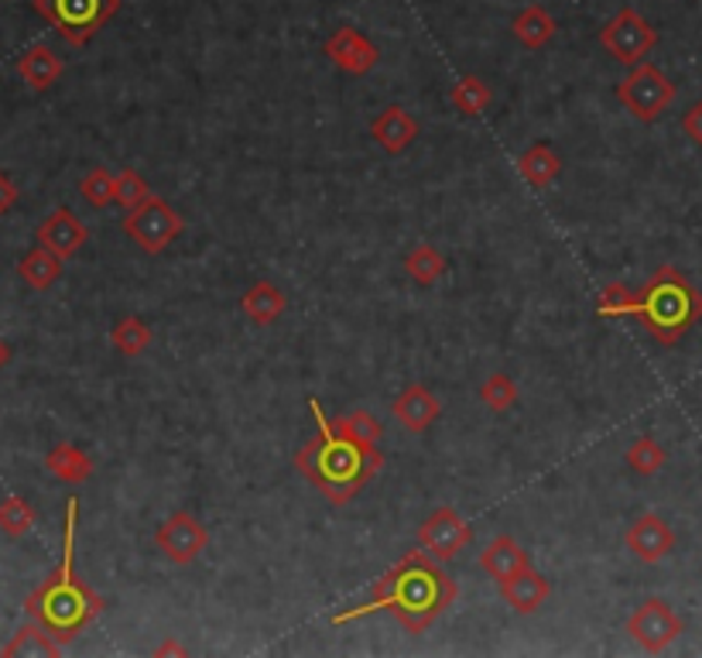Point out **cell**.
Wrapping results in <instances>:
<instances>
[{
  "mask_svg": "<svg viewBox=\"0 0 702 658\" xmlns=\"http://www.w3.org/2000/svg\"><path fill=\"white\" fill-rule=\"evenodd\" d=\"M665 449L652 439V436H641V439H634L631 446H628V463H631V470H637L641 477H652V473H658L662 467H665Z\"/></svg>",
  "mask_w": 702,
  "mask_h": 658,
  "instance_id": "obj_34",
  "label": "cell"
},
{
  "mask_svg": "<svg viewBox=\"0 0 702 658\" xmlns=\"http://www.w3.org/2000/svg\"><path fill=\"white\" fill-rule=\"evenodd\" d=\"M241 309L254 326H271L284 316V309H289V298H284V292L271 282H254L241 295Z\"/></svg>",
  "mask_w": 702,
  "mask_h": 658,
  "instance_id": "obj_19",
  "label": "cell"
},
{
  "mask_svg": "<svg viewBox=\"0 0 702 658\" xmlns=\"http://www.w3.org/2000/svg\"><path fill=\"white\" fill-rule=\"evenodd\" d=\"M154 545L162 549V555L175 566H189L210 545V531L202 528V521L189 512H175L168 515L159 531H154Z\"/></svg>",
  "mask_w": 702,
  "mask_h": 658,
  "instance_id": "obj_10",
  "label": "cell"
},
{
  "mask_svg": "<svg viewBox=\"0 0 702 658\" xmlns=\"http://www.w3.org/2000/svg\"><path fill=\"white\" fill-rule=\"evenodd\" d=\"M154 655H186V648L175 645V642H162L159 648H154Z\"/></svg>",
  "mask_w": 702,
  "mask_h": 658,
  "instance_id": "obj_38",
  "label": "cell"
},
{
  "mask_svg": "<svg viewBox=\"0 0 702 658\" xmlns=\"http://www.w3.org/2000/svg\"><path fill=\"white\" fill-rule=\"evenodd\" d=\"M90 240V231H86V223L75 216L72 210H56L51 213L42 226H38V244H45L48 250H56V255L66 261L72 258L75 250H80L83 244Z\"/></svg>",
  "mask_w": 702,
  "mask_h": 658,
  "instance_id": "obj_15",
  "label": "cell"
},
{
  "mask_svg": "<svg viewBox=\"0 0 702 658\" xmlns=\"http://www.w3.org/2000/svg\"><path fill=\"white\" fill-rule=\"evenodd\" d=\"M617 99H620L623 107H628V114H634L644 124H652V120H658L671 107L675 86H671V80H668V75L658 66L637 62L617 83Z\"/></svg>",
  "mask_w": 702,
  "mask_h": 658,
  "instance_id": "obj_6",
  "label": "cell"
},
{
  "mask_svg": "<svg viewBox=\"0 0 702 658\" xmlns=\"http://www.w3.org/2000/svg\"><path fill=\"white\" fill-rule=\"evenodd\" d=\"M75 518H80V501L69 497V504H66V536H62V563L28 597V614L62 645L72 642L103 611V607H107L96 590H90L83 579L75 576Z\"/></svg>",
  "mask_w": 702,
  "mask_h": 658,
  "instance_id": "obj_3",
  "label": "cell"
},
{
  "mask_svg": "<svg viewBox=\"0 0 702 658\" xmlns=\"http://www.w3.org/2000/svg\"><path fill=\"white\" fill-rule=\"evenodd\" d=\"M17 274L28 282L35 292H45L51 289L62 278V258L56 255V250H48L45 244H38L35 250H28V255L21 258L17 265Z\"/></svg>",
  "mask_w": 702,
  "mask_h": 658,
  "instance_id": "obj_23",
  "label": "cell"
},
{
  "mask_svg": "<svg viewBox=\"0 0 702 658\" xmlns=\"http://www.w3.org/2000/svg\"><path fill=\"white\" fill-rule=\"evenodd\" d=\"M517 172H522V179L531 186V189H545V186H552L559 179V172H562V158H559V151L552 144H531L522 162H517Z\"/></svg>",
  "mask_w": 702,
  "mask_h": 658,
  "instance_id": "obj_20",
  "label": "cell"
},
{
  "mask_svg": "<svg viewBox=\"0 0 702 658\" xmlns=\"http://www.w3.org/2000/svg\"><path fill=\"white\" fill-rule=\"evenodd\" d=\"M473 542V528L466 525V518L456 508H435L422 528H419V545L438 563H449Z\"/></svg>",
  "mask_w": 702,
  "mask_h": 658,
  "instance_id": "obj_11",
  "label": "cell"
},
{
  "mask_svg": "<svg viewBox=\"0 0 702 658\" xmlns=\"http://www.w3.org/2000/svg\"><path fill=\"white\" fill-rule=\"evenodd\" d=\"M456 594L459 590L453 584V576L419 545L414 552L401 555V560L377 579L367 600L356 603V607H347V611H340V614H332L329 624L343 627V624H353V621H363L371 614L387 611V614L398 618V624L405 631L422 635L435 618H442L449 611Z\"/></svg>",
  "mask_w": 702,
  "mask_h": 658,
  "instance_id": "obj_1",
  "label": "cell"
},
{
  "mask_svg": "<svg viewBox=\"0 0 702 658\" xmlns=\"http://www.w3.org/2000/svg\"><path fill=\"white\" fill-rule=\"evenodd\" d=\"M449 99H453V107L459 110V114H466V117H480L487 107H490V99H493V93H490V86L480 80V75H463V80L453 86V93H449Z\"/></svg>",
  "mask_w": 702,
  "mask_h": 658,
  "instance_id": "obj_27",
  "label": "cell"
},
{
  "mask_svg": "<svg viewBox=\"0 0 702 658\" xmlns=\"http://www.w3.org/2000/svg\"><path fill=\"white\" fill-rule=\"evenodd\" d=\"M32 4L75 48L86 45L120 11V0H32Z\"/></svg>",
  "mask_w": 702,
  "mask_h": 658,
  "instance_id": "obj_5",
  "label": "cell"
},
{
  "mask_svg": "<svg viewBox=\"0 0 702 658\" xmlns=\"http://www.w3.org/2000/svg\"><path fill=\"white\" fill-rule=\"evenodd\" d=\"M549 594H552L549 579H545L535 566L514 573L511 579H504V584H501L504 603L511 607V611H517V614H535L538 607L549 600Z\"/></svg>",
  "mask_w": 702,
  "mask_h": 658,
  "instance_id": "obj_17",
  "label": "cell"
},
{
  "mask_svg": "<svg viewBox=\"0 0 702 658\" xmlns=\"http://www.w3.org/2000/svg\"><path fill=\"white\" fill-rule=\"evenodd\" d=\"M391 415L398 419L401 428H408V433H414V436H422V433H429V428H432V422L442 415V404L425 385H408L391 401Z\"/></svg>",
  "mask_w": 702,
  "mask_h": 658,
  "instance_id": "obj_14",
  "label": "cell"
},
{
  "mask_svg": "<svg viewBox=\"0 0 702 658\" xmlns=\"http://www.w3.org/2000/svg\"><path fill=\"white\" fill-rule=\"evenodd\" d=\"M308 412L316 415L319 433H316V439H308L295 453V470L319 494H326L332 504H347L384 467V457H381V453H367L363 446H356L353 439L336 433L332 422H326L323 404L316 398H308Z\"/></svg>",
  "mask_w": 702,
  "mask_h": 658,
  "instance_id": "obj_2",
  "label": "cell"
},
{
  "mask_svg": "<svg viewBox=\"0 0 702 658\" xmlns=\"http://www.w3.org/2000/svg\"><path fill=\"white\" fill-rule=\"evenodd\" d=\"M14 202H17V186L8 179L4 172H0V216H4L14 207Z\"/></svg>",
  "mask_w": 702,
  "mask_h": 658,
  "instance_id": "obj_37",
  "label": "cell"
},
{
  "mask_svg": "<svg viewBox=\"0 0 702 658\" xmlns=\"http://www.w3.org/2000/svg\"><path fill=\"white\" fill-rule=\"evenodd\" d=\"M45 467L51 470V477L62 480V484H83V480L93 477V460L72 443H59L51 449L45 457Z\"/></svg>",
  "mask_w": 702,
  "mask_h": 658,
  "instance_id": "obj_24",
  "label": "cell"
},
{
  "mask_svg": "<svg viewBox=\"0 0 702 658\" xmlns=\"http://www.w3.org/2000/svg\"><path fill=\"white\" fill-rule=\"evenodd\" d=\"M80 192L93 210H107L114 202V192H117V175L107 168H90L80 183Z\"/></svg>",
  "mask_w": 702,
  "mask_h": 658,
  "instance_id": "obj_32",
  "label": "cell"
},
{
  "mask_svg": "<svg viewBox=\"0 0 702 658\" xmlns=\"http://www.w3.org/2000/svg\"><path fill=\"white\" fill-rule=\"evenodd\" d=\"M600 45L607 52L623 62V66H637L652 48L658 45V32L647 24L634 8H620L600 32Z\"/></svg>",
  "mask_w": 702,
  "mask_h": 658,
  "instance_id": "obj_8",
  "label": "cell"
},
{
  "mask_svg": "<svg viewBox=\"0 0 702 658\" xmlns=\"http://www.w3.org/2000/svg\"><path fill=\"white\" fill-rule=\"evenodd\" d=\"M405 271L419 285H435L438 278L449 271V261L442 258V250H435L432 244H414L405 258Z\"/></svg>",
  "mask_w": 702,
  "mask_h": 658,
  "instance_id": "obj_26",
  "label": "cell"
},
{
  "mask_svg": "<svg viewBox=\"0 0 702 658\" xmlns=\"http://www.w3.org/2000/svg\"><path fill=\"white\" fill-rule=\"evenodd\" d=\"M371 138L387 151V155H401L419 138V120H414L401 104L384 107L374 124H371Z\"/></svg>",
  "mask_w": 702,
  "mask_h": 658,
  "instance_id": "obj_16",
  "label": "cell"
},
{
  "mask_svg": "<svg viewBox=\"0 0 702 658\" xmlns=\"http://www.w3.org/2000/svg\"><path fill=\"white\" fill-rule=\"evenodd\" d=\"M511 32H514V38L522 42L525 48H545V45L555 38L559 24H555V17L545 11L541 4H528L525 11H517V17L511 21Z\"/></svg>",
  "mask_w": 702,
  "mask_h": 658,
  "instance_id": "obj_22",
  "label": "cell"
},
{
  "mask_svg": "<svg viewBox=\"0 0 702 658\" xmlns=\"http://www.w3.org/2000/svg\"><path fill=\"white\" fill-rule=\"evenodd\" d=\"M124 234L131 237L148 255H162L182 234V216L168 207L162 196H148L138 210H127Z\"/></svg>",
  "mask_w": 702,
  "mask_h": 658,
  "instance_id": "obj_7",
  "label": "cell"
},
{
  "mask_svg": "<svg viewBox=\"0 0 702 658\" xmlns=\"http://www.w3.org/2000/svg\"><path fill=\"white\" fill-rule=\"evenodd\" d=\"M114 346L124 353V357H141V353L151 346V326L138 316H127L114 326V333H110Z\"/></svg>",
  "mask_w": 702,
  "mask_h": 658,
  "instance_id": "obj_29",
  "label": "cell"
},
{
  "mask_svg": "<svg viewBox=\"0 0 702 658\" xmlns=\"http://www.w3.org/2000/svg\"><path fill=\"white\" fill-rule=\"evenodd\" d=\"M682 631H686V621L671 611V603H665L658 597L644 600L628 621V635L652 655L665 651L675 638L682 635Z\"/></svg>",
  "mask_w": 702,
  "mask_h": 658,
  "instance_id": "obj_9",
  "label": "cell"
},
{
  "mask_svg": "<svg viewBox=\"0 0 702 658\" xmlns=\"http://www.w3.org/2000/svg\"><path fill=\"white\" fill-rule=\"evenodd\" d=\"M35 525V508L24 497H4L0 501V531L8 539H21L28 536Z\"/></svg>",
  "mask_w": 702,
  "mask_h": 658,
  "instance_id": "obj_30",
  "label": "cell"
},
{
  "mask_svg": "<svg viewBox=\"0 0 702 658\" xmlns=\"http://www.w3.org/2000/svg\"><path fill=\"white\" fill-rule=\"evenodd\" d=\"M8 361H11V346L0 340V367H8Z\"/></svg>",
  "mask_w": 702,
  "mask_h": 658,
  "instance_id": "obj_39",
  "label": "cell"
},
{
  "mask_svg": "<svg viewBox=\"0 0 702 658\" xmlns=\"http://www.w3.org/2000/svg\"><path fill=\"white\" fill-rule=\"evenodd\" d=\"M326 56L350 75H367L381 62L377 45L356 28H336L326 42Z\"/></svg>",
  "mask_w": 702,
  "mask_h": 658,
  "instance_id": "obj_12",
  "label": "cell"
},
{
  "mask_svg": "<svg viewBox=\"0 0 702 658\" xmlns=\"http://www.w3.org/2000/svg\"><path fill=\"white\" fill-rule=\"evenodd\" d=\"M148 196H151V189H148V183L141 179V175H138L134 168L117 172V192H114V202H117V207H124V210H138Z\"/></svg>",
  "mask_w": 702,
  "mask_h": 658,
  "instance_id": "obj_35",
  "label": "cell"
},
{
  "mask_svg": "<svg viewBox=\"0 0 702 658\" xmlns=\"http://www.w3.org/2000/svg\"><path fill=\"white\" fill-rule=\"evenodd\" d=\"M531 560H528V552L517 545L511 536H498L493 539L483 552H480V569L490 576V579H498V584H504V579H511L514 573H522L528 569Z\"/></svg>",
  "mask_w": 702,
  "mask_h": 658,
  "instance_id": "obj_18",
  "label": "cell"
},
{
  "mask_svg": "<svg viewBox=\"0 0 702 658\" xmlns=\"http://www.w3.org/2000/svg\"><path fill=\"white\" fill-rule=\"evenodd\" d=\"M623 542H628V549L637 555L641 563L655 566V563H662L665 555L675 549V531L668 528L665 518H658L655 512H647V515L634 518V525L628 528Z\"/></svg>",
  "mask_w": 702,
  "mask_h": 658,
  "instance_id": "obj_13",
  "label": "cell"
},
{
  "mask_svg": "<svg viewBox=\"0 0 702 658\" xmlns=\"http://www.w3.org/2000/svg\"><path fill=\"white\" fill-rule=\"evenodd\" d=\"M17 72H21V80L28 83L32 90H48L51 83H59L62 59L51 52L48 45H32L28 52L17 59Z\"/></svg>",
  "mask_w": 702,
  "mask_h": 658,
  "instance_id": "obj_21",
  "label": "cell"
},
{
  "mask_svg": "<svg viewBox=\"0 0 702 658\" xmlns=\"http://www.w3.org/2000/svg\"><path fill=\"white\" fill-rule=\"evenodd\" d=\"M480 398H483V404L490 412H511L517 404V381L504 371L490 374L483 381V388H480Z\"/></svg>",
  "mask_w": 702,
  "mask_h": 658,
  "instance_id": "obj_31",
  "label": "cell"
},
{
  "mask_svg": "<svg viewBox=\"0 0 702 658\" xmlns=\"http://www.w3.org/2000/svg\"><path fill=\"white\" fill-rule=\"evenodd\" d=\"M682 131L689 134V141H695L702 148V99H695V104L682 114Z\"/></svg>",
  "mask_w": 702,
  "mask_h": 658,
  "instance_id": "obj_36",
  "label": "cell"
},
{
  "mask_svg": "<svg viewBox=\"0 0 702 658\" xmlns=\"http://www.w3.org/2000/svg\"><path fill=\"white\" fill-rule=\"evenodd\" d=\"M637 306V292H631L628 285L610 282L600 295H596V316L600 319H617V316H634Z\"/></svg>",
  "mask_w": 702,
  "mask_h": 658,
  "instance_id": "obj_33",
  "label": "cell"
},
{
  "mask_svg": "<svg viewBox=\"0 0 702 658\" xmlns=\"http://www.w3.org/2000/svg\"><path fill=\"white\" fill-rule=\"evenodd\" d=\"M59 651H62V642L51 638L42 624L21 627L14 635V642L4 645V655H48V658H56Z\"/></svg>",
  "mask_w": 702,
  "mask_h": 658,
  "instance_id": "obj_28",
  "label": "cell"
},
{
  "mask_svg": "<svg viewBox=\"0 0 702 658\" xmlns=\"http://www.w3.org/2000/svg\"><path fill=\"white\" fill-rule=\"evenodd\" d=\"M332 428L340 436H347V439H353L356 446H363L367 453H381L377 449V443H381V436H384V428H381V422L371 415V412H363V409H353V412H347V415H340L332 422Z\"/></svg>",
  "mask_w": 702,
  "mask_h": 658,
  "instance_id": "obj_25",
  "label": "cell"
},
{
  "mask_svg": "<svg viewBox=\"0 0 702 658\" xmlns=\"http://www.w3.org/2000/svg\"><path fill=\"white\" fill-rule=\"evenodd\" d=\"M634 316L662 346H675L702 319V292L679 268L662 265L637 292Z\"/></svg>",
  "mask_w": 702,
  "mask_h": 658,
  "instance_id": "obj_4",
  "label": "cell"
}]
</instances>
